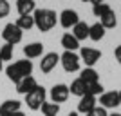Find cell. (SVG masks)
<instances>
[{
    "instance_id": "obj_6",
    "label": "cell",
    "mask_w": 121,
    "mask_h": 116,
    "mask_svg": "<svg viewBox=\"0 0 121 116\" xmlns=\"http://www.w3.org/2000/svg\"><path fill=\"white\" fill-rule=\"evenodd\" d=\"M69 85H65V84H56V85H52V89H51L49 96H51V102L52 103H63V102L69 100Z\"/></svg>"
},
{
    "instance_id": "obj_2",
    "label": "cell",
    "mask_w": 121,
    "mask_h": 116,
    "mask_svg": "<svg viewBox=\"0 0 121 116\" xmlns=\"http://www.w3.org/2000/svg\"><path fill=\"white\" fill-rule=\"evenodd\" d=\"M5 74H7V78H9L11 82L18 84L22 78L33 74V62L31 60H16V62H13V64H9V65L5 67Z\"/></svg>"
},
{
    "instance_id": "obj_34",
    "label": "cell",
    "mask_w": 121,
    "mask_h": 116,
    "mask_svg": "<svg viewBox=\"0 0 121 116\" xmlns=\"http://www.w3.org/2000/svg\"><path fill=\"white\" fill-rule=\"evenodd\" d=\"M108 116H121L119 112H112V114H108Z\"/></svg>"
},
{
    "instance_id": "obj_21",
    "label": "cell",
    "mask_w": 121,
    "mask_h": 116,
    "mask_svg": "<svg viewBox=\"0 0 121 116\" xmlns=\"http://www.w3.org/2000/svg\"><path fill=\"white\" fill-rule=\"evenodd\" d=\"M18 27H20L22 31H29L35 27V18H33V15H22L18 16V20L15 22Z\"/></svg>"
},
{
    "instance_id": "obj_19",
    "label": "cell",
    "mask_w": 121,
    "mask_h": 116,
    "mask_svg": "<svg viewBox=\"0 0 121 116\" xmlns=\"http://www.w3.org/2000/svg\"><path fill=\"white\" fill-rule=\"evenodd\" d=\"M61 47L65 51H72L74 53L76 49H80V42L74 38L72 33H65V35L61 36Z\"/></svg>"
},
{
    "instance_id": "obj_15",
    "label": "cell",
    "mask_w": 121,
    "mask_h": 116,
    "mask_svg": "<svg viewBox=\"0 0 121 116\" xmlns=\"http://www.w3.org/2000/svg\"><path fill=\"white\" fill-rule=\"evenodd\" d=\"M22 103L18 100H5L4 103H0V116H11L13 112L20 111Z\"/></svg>"
},
{
    "instance_id": "obj_13",
    "label": "cell",
    "mask_w": 121,
    "mask_h": 116,
    "mask_svg": "<svg viewBox=\"0 0 121 116\" xmlns=\"http://www.w3.org/2000/svg\"><path fill=\"white\" fill-rule=\"evenodd\" d=\"M24 55L27 60H33V58H38V56H43V44L40 42H33V44H27L24 47Z\"/></svg>"
},
{
    "instance_id": "obj_4",
    "label": "cell",
    "mask_w": 121,
    "mask_h": 116,
    "mask_svg": "<svg viewBox=\"0 0 121 116\" xmlns=\"http://www.w3.org/2000/svg\"><path fill=\"white\" fill-rule=\"evenodd\" d=\"M22 36H24V31H22L15 22L5 24L4 29H2V38L5 40V44L16 46V44H20V42H22Z\"/></svg>"
},
{
    "instance_id": "obj_29",
    "label": "cell",
    "mask_w": 121,
    "mask_h": 116,
    "mask_svg": "<svg viewBox=\"0 0 121 116\" xmlns=\"http://www.w3.org/2000/svg\"><path fill=\"white\" fill-rule=\"evenodd\" d=\"M114 55H116V60H117V64L121 65V44L116 47V51H114Z\"/></svg>"
},
{
    "instance_id": "obj_10",
    "label": "cell",
    "mask_w": 121,
    "mask_h": 116,
    "mask_svg": "<svg viewBox=\"0 0 121 116\" xmlns=\"http://www.w3.org/2000/svg\"><path fill=\"white\" fill-rule=\"evenodd\" d=\"M99 105L105 107V109H116L119 103V96H117V91H108V93H103L99 96Z\"/></svg>"
},
{
    "instance_id": "obj_33",
    "label": "cell",
    "mask_w": 121,
    "mask_h": 116,
    "mask_svg": "<svg viewBox=\"0 0 121 116\" xmlns=\"http://www.w3.org/2000/svg\"><path fill=\"white\" fill-rule=\"evenodd\" d=\"M4 69V62H2V58H0V71Z\"/></svg>"
},
{
    "instance_id": "obj_31",
    "label": "cell",
    "mask_w": 121,
    "mask_h": 116,
    "mask_svg": "<svg viewBox=\"0 0 121 116\" xmlns=\"http://www.w3.org/2000/svg\"><path fill=\"white\" fill-rule=\"evenodd\" d=\"M11 116H25V114H24V112H22V111H16V112H13V114H11Z\"/></svg>"
},
{
    "instance_id": "obj_18",
    "label": "cell",
    "mask_w": 121,
    "mask_h": 116,
    "mask_svg": "<svg viewBox=\"0 0 121 116\" xmlns=\"http://www.w3.org/2000/svg\"><path fill=\"white\" fill-rule=\"evenodd\" d=\"M80 78L85 82L87 85H92V84L99 82V74H98V71L94 69V67H85V69L80 73Z\"/></svg>"
},
{
    "instance_id": "obj_1",
    "label": "cell",
    "mask_w": 121,
    "mask_h": 116,
    "mask_svg": "<svg viewBox=\"0 0 121 116\" xmlns=\"http://www.w3.org/2000/svg\"><path fill=\"white\" fill-rule=\"evenodd\" d=\"M33 18H35V27L38 31H42V33L51 31L56 25V22H58V15H56V11L45 9V7H42V9H35Z\"/></svg>"
},
{
    "instance_id": "obj_16",
    "label": "cell",
    "mask_w": 121,
    "mask_h": 116,
    "mask_svg": "<svg viewBox=\"0 0 121 116\" xmlns=\"http://www.w3.org/2000/svg\"><path fill=\"white\" fill-rule=\"evenodd\" d=\"M36 9V2L35 0H16V11L18 15H33Z\"/></svg>"
},
{
    "instance_id": "obj_32",
    "label": "cell",
    "mask_w": 121,
    "mask_h": 116,
    "mask_svg": "<svg viewBox=\"0 0 121 116\" xmlns=\"http://www.w3.org/2000/svg\"><path fill=\"white\" fill-rule=\"evenodd\" d=\"M78 114H80V112H78V111H71V112H69V114H67V116H78Z\"/></svg>"
},
{
    "instance_id": "obj_36",
    "label": "cell",
    "mask_w": 121,
    "mask_h": 116,
    "mask_svg": "<svg viewBox=\"0 0 121 116\" xmlns=\"http://www.w3.org/2000/svg\"><path fill=\"white\" fill-rule=\"evenodd\" d=\"M81 2H89V0H81Z\"/></svg>"
},
{
    "instance_id": "obj_12",
    "label": "cell",
    "mask_w": 121,
    "mask_h": 116,
    "mask_svg": "<svg viewBox=\"0 0 121 116\" xmlns=\"http://www.w3.org/2000/svg\"><path fill=\"white\" fill-rule=\"evenodd\" d=\"M96 105H98V98H96V96L85 94V96H81L80 102H78V112H83V114H87V112H91Z\"/></svg>"
},
{
    "instance_id": "obj_35",
    "label": "cell",
    "mask_w": 121,
    "mask_h": 116,
    "mask_svg": "<svg viewBox=\"0 0 121 116\" xmlns=\"http://www.w3.org/2000/svg\"><path fill=\"white\" fill-rule=\"evenodd\" d=\"M117 96H119V103H121V91H117Z\"/></svg>"
},
{
    "instance_id": "obj_23",
    "label": "cell",
    "mask_w": 121,
    "mask_h": 116,
    "mask_svg": "<svg viewBox=\"0 0 121 116\" xmlns=\"http://www.w3.org/2000/svg\"><path fill=\"white\" fill-rule=\"evenodd\" d=\"M42 112H43V116H58L60 105H58V103H52V102H43Z\"/></svg>"
},
{
    "instance_id": "obj_20",
    "label": "cell",
    "mask_w": 121,
    "mask_h": 116,
    "mask_svg": "<svg viewBox=\"0 0 121 116\" xmlns=\"http://www.w3.org/2000/svg\"><path fill=\"white\" fill-rule=\"evenodd\" d=\"M105 33H107V29L99 22H96V24H92L91 27H89V38H91L92 42H99L101 38L105 36Z\"/></svg>"
},
{
    "instance_id": "obj_24",
    "label": "cell",
    "mask_w": 121,
    "mask_h": 116,
    "mask_svg": "<svg viewBox=\"0 0 121 116\" xmlns=\"http://www.w3.org/2000/svg\"><path fill=\"white\" fill-rule=\"evenodd\" d=\"M110 11H112V7L108 4H105V2H103V4H98V5H92V13H94V16H98L99 20L107 13H110Z\"/></svg>"
},
{
    "instance_id": "obj_11",
    "label": "cell",
    "mask_w": 121,
    "mask_h": 116,
    "mask_svg": "<svg viewBox=\"0 0 121 116\" xmlns=\"http://www.w3.org/2000/svg\"><path fill=\"white\" fill-rule=\"evenodd\" d=\"M36 87H38V82L35 80V76H25V78H22L18 84H16V93H20V94H29L31 91H35Z\"/></svg>"
},
{
    "instance_id": "obj_3",
    "label": "cell",
    "mask_w": 121,
    "mask_h": 116,
    "mask_svg": "<svg viewBox=\"0 0 121 116\" xmlns=\"http://www.w3.org/2000/svg\"><path fill=\"white\" fill-rule=\"evenodd\" d=\"M47 98V91L42 85H38L35 91H31L29 94H25V105L29 107L31 111H40L43 102Z\"/></svg>"
},
{
    "instance_id": "obj_5",
    "label": "cell",
    "mask_w": 121,
    "mask_h": 116,
    "mask_svg": "<svg viewBox=\"0 0 121 116\" xmlns=\"http://www.w3.org/2000/svg\"><path fill=\"white\" fill-rule=\"evenodd\" d=\"M80 56L72 53V51H63L60 55V64L61 67L67 71V73H76V71H80Z\"/></svg>"
},
{
    "instance_id": "obj_14",
    "label": "cell",
    "mask_w": 121,
    "mask_h": 116,
    "mask_svg": "<svg viewBox=\"0 0 121 116\" xmlns=\"http://www.w3.org/2000/svg\"><path fill=\"white\" fill-rule=\"evenodd\" d=\"M69 93L74 94V96H78V98H81V96L89 94V85H87L81 78H76V80L71 84V87H69Z\"/></svg>"
},
{
    "instance_id": "obj_30",
    "label": "cell",
    "mask_w": 121,
    "mask_h": 116,
    "mask_svg": "<svg viewBox=\"0 0 121 116\" xmlns=\"http://www.w3.org/2000/svg\"><path fill=\"white\" fill-rule=\"evenodd\" d=\"M89 2H92V5H98V4H103V0H89Z\"/></svg>"
},
{
    "instance_id": "obj_17",
    "label": "cell",
    "mask_w": 121,
    "mask_h": 116,
    "mask_svg": "<svg viewBox=\"0 0 121 116\" xmlns=\"http://www.w3.org/2000/svg\"><path fill=\"white\" fill-rule=\"evenodd\" d=\"M89 27L91 25L87 24V22H78V24L72 27V35H74V38L78 42H81V40H87L89 38Z\"/></svg>"
},
{
    "instance_id": "obj_25",
    "label": "cell",
    "mask_w": 121,
    "mask_h": 116,
    "mask_svg": "<svg viewBox=\"0 0 121 116\" xmlns=\"http://www.w3.org/2000/svg\"><path fill=\"white\" fill-rule=\"evenodd\" d=\"M13 49H15V46H11V44H4L2 46V49H0V58H2V62H7L13 58Z\"/></svg>"
},
{
    "instance_id": "obj_8",
    "label": "cell",
    "mask_w": 121,
    "mask_h": 116,
    "mask_svg": "<svg viewBox=\"0 0 121 116\" xmlns=\"http://www.w3.org/2000/svg\"><path fill=\"white\" fill-rule=\"evenodd\" d=\"M58 22H60V25L63 29H71L80 22V15L74 9H63L60 13V16H58Z\"/></svg>"
},
{
    "instance_id": "obj_26",
    "label": "cell",
    "mask_w": 121,
    "mask_h": 116,
    "mask_svg": "<svg viewBox=\"0 0 121 116\" xmlns=\"http://www.w3.org/2000/svg\"><path fill=\"white\" fill-rule=\"evenodd\" d=\"M103 93H105V91H103V85H101L99 82H96V84L89 85V94H92V96H96V98H98V96H101Z\"/></svg>"
},
{
    "instance_id": "obj_28",
    "label": "cell",
    "mask_w": 121,
    "mask_h": 116,
    "mask_svg": "<svg viewBox=\"0 0 121 116\" xmlns=\"http://www.w3.org/2000/svg\"><path fill=\"white\" fill-rule=\"evenodd\" d=\"M11 11V5L7 0H0V18H5Z\"/></svg>"
},
{
    "instance_id": "obj_9",
    "label": "cell",
    "mask_w": 121,
    "mask_h": 116,
    "mask_svg": "<svg viewBox=\"0 0 121 116\" xmlns=\"http://www.w3.org/2000/svg\"><path fill=\"white\" fill-rule=\"evenodd\" d=\"M58 64H60V55H58V53H54V51H52V53H45L40 60V71L47 74V73H51Z\"/></svg>"
},
{
    "instance_id": "obj_22",
    "label": "cell",
    "mask_w": 121,
    "mask_h": 116,
    "mask_svg": "<svg viewBox=\"0 0 121 116\" xmlns=\"http://www.w3.org/2000/svg\"><path fill=\"white\" fill-rule=\"evenodd\" d=\"M99 24L105 27V29H114L117 25V18H116V13L114 11H110V13H107L103 18L99 20Z\"/></svg>"
},
{
    "instance_id": "obj_27",
    "label": "cell",
    "mask_w": 121,
    "mask_h": 116,
    "mask_svg": "<svg viewBox=\"0 0 121 116\" xmlns=\"http://www.w3.org/2000/svg\"><path fill=\"white\" fill-rule=\"evenodd\" d=\"M85 116H108V111H107L105 107H101V105H96L91 112H87Z\"/></svg>"
},
{
    "instance_id": "obj_7",
    "label": "cell",
    "mask_w": 121,
    "mask_h": 116,
    "mask_svg": "<svg viewBox=\"0 0 121 116\" xmlns=\"http://www.w3.org/2000/svg\"><path fill=\"white\" fill-rule=\"evenodd\" d=\"M101 58V51L94 49V47H81L80 51V60L85 62V65L87 67H94L99 62Z\"/></svg>"
}]
</instances>
